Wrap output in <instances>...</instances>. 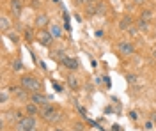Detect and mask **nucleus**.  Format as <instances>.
Wrapping results in <instances>:
<instances>
[{
    "label": "nucleus",
    "instance_id": "nucleus-1",
    "mask_svg": "<svg viewBox=\"0 0 156 131\" xmlns=\"http://www.w3.org/2000/svg\"><path fill=\"white\" fill-rule=\"evenodd\" d=\"M21 87L27 89V91H30V92H39L41 91V83L36 80L34 76H23V78H21Z\"/></svg>",
    "mask_w": 156,
    "mask_h": 131
},
{
    "label": "nucleus",
    "instance_id": "nucleus-2",
    "mask_svg": "<svg viewBox=\"0 0 156 131\" xmlns=\"http://www.w3.org/2000/svg\"><path fill=\"white\" fill-rule=\"evenodd\" d=\"M32 129H36V119H34L32 115L23 117V119L18 121V124H16V131H32Z\"/></svg>",
    "mask_w": 156,
    "mask_h": 131
},
{
    "label": "nucleus",
    "instance_id": "nucleus-3",
    "mask_svg": "<svg viewBox=\"0 0 156 131\" xmlns=\"http://www.w3.org/2000/svg\"><path fill=\"white\" fill-rule=\"evenodd\" d=\"M37 39H39V43H41L43 46H52V43H53L52 34H50V32H46V30L39 32V34H37Z\"/></svg>",
    "mask_w": 156,
    "mask_h": 131
},
{
    "label": "nucleus",
    "instance_id": "nucleus-4",
    "mask_svg": "<svg viewBox=\"0 0 156 131\" xmlns=\"http://www.w3.org/2000/svg\"><path fill=\"white\" fill-rule=\"evenodd\" d=\"M9 9L14 16H21V11H23V4L21 0H11L9 2Z\"/></svg>",
    "mask_w": 156,
    "mask_h": 131
},
{
    "label": "nucleus",
    "instance_id": "nucleus-5",
    "mask_svg": "<svg viewBox=\"0 0 156 131\" xmlns=\"http://www.w3.org/2000/svg\"><path fill=\"white\" fill-rule=\"evenodd\" d=\"M119 51H121L123 55H131V53L135 51V48H133V44H131V43L123 41V43H119Z\"/></svg>",
    "mask_w": 156,
    "mask_h": 131
},
{
    "label": "nucleus",
    "instance_id": "nucleus-6",
    "mask_svg": "<svg viewBox=\"0 0 156 131\" xmlns=\"http://www.w3.org/2000/svg\"><path fill=\"white\" fill-rule=\"evenodd\" d=\"M30 101L34 103V105H37V106H44V105L48 103V99H46L43 94H39V92H34L32 98H30Z\"/></svg>",
    "mask_w": 156,
    "mask_h": 131
},
{
    "label": "nucleus",
    "instance_id": "nucleus-7",
    "mask_svg": "<svg viewBox=\"0 0 156 131\" xmlns=\"http://www.w3.org/2000/svg\"><path fill=\"white\" fill-rule=\"evenodd\" d=\"M62 64L68 67V69H71V71L78 69V60H76V59H73V57H66V59L62 60Z\"/></svg>",
    "mask_w": 156,
    "mask_h": 131
},
{
    "label": "nucleus",
    "instance_id": "nucleus-8",
    "mask_svg": "<svg viewBox=\"0 0 156 131\" xmlns=\"http://www.w3.org/2000/svg\"><path fill=\"white\" fill-rule=\"evenodd\" d=\"M50 23V20H48V14H37V18H36V27H39V29H43V27H46Z\"/></svg>",
    "mask_w": 156,
    "mask_h": 131
},
{
    "label": "nucleus",
    "instance_id": "nucleus-9",
    "mask_svg": "<svg viewBox=\"0 0 156 131\" xmlns=\"http://www.w3.org/2000/svg\"><path fill=\"white\" fill-rule=\"evenodd\" d=\"M130 27H131V16L121 18V21H119V29H121V30H128Z\"/></svg>",
    "mask_w": 156,
    "mask_h": 131
},
{
    "label": "nucleus",
    "instance_id": "nucleus-10",
    "mask_svg": "<svg viewBox=\"0 0 156 131\" xmlns=\"http://www.w3.org/2000/svg\"><path fill=\"white\" fill-rule=\"evenodd\" d=\"M53 112H55V106H52V105H48V103H46L44 106H41V117L46 119V117H48L50 113H53Z\"/></svg>",
    "mask_w": 156,
    "mask_h": 131
},
{
    "label": "nucleus",
    "instance_id": "nucleus-11",
    "mask_svg": "<svg viewBox=\"0 0 156 131\" xmlns=\"http://www.w3.org/2000/svg\"><path fill=\"white\" fill-rule=\"evenodd\" d=\"M68 83H69V89H73V91H78V89H80V81L76 80L73 74L68 78Z\"/></svg>",
    "mask_w": 156,
    "mask_h": 131
},
{
    "label": "nucleus",
    "instance_id": "nucleus-12",
    "mask_svg": "<svg viewBox=\"0 0 156 131\" xmlns=\"http://www.w3.org/2000/svg\"><path fill=\"white\" fill-rule=\"evenodd\" d=\"M50 34H52V37H61L62 36V32H61V27L59 25H50Z\"/></svg>",
    "mask_w": 156,
    "mask_h": 131
},
{
    "label": "nucleus",
    "instance_id": "nucleus-13",
    "mask_svg": "<svg viewBox=\"0 0 156 131\" xmlns=\"http://www.w3.org/2000/svg\"><path fill=\"white\" fill-rule=\"evenodd\" d=\"M137 27H138V30H142V32H147L149 30V21H146V20H140L137 21Z\"/></svg>",
    "mask_w": 156,
    "mask_h": 131
},
{
    "label": "nucleus",
    "instance_id": "nucleus-14",
    "mask_svg": "<svg viewBox=\"0 0 156 131\" xmlns=\"http://www.w3.org/2000/svg\"><path fill=\"white\" fill-rule=\"evenodd\" d=\"M59 119H61V113H59V112L55 110L53 113H50V115H48V117H46L44 121H48V122H57Z\"/></svg>",
    "mask_w": 156,
    "mask_h": 131
},
{
    "label": "nucleus",
    "instance_id": "nucleus-15",
    "mask_svg": "<svg viewBox=\"0 0 156 131\" xmlns=\"http://www.w3.org/2000/svg\"><path fill=\"white\" fill-rule=\"evenodd\" d=\"M0 29H2V32H7V29H9V20L5 16L0 18Z\"/></svg>",
    "mask_w": 156,
    "mask_h": 131
},
{
    "label": "nucleus",
    "instance_id": "nucleus-16",
    "mask_svg": "<svg viewBox=\"0 0 156 131\" xmlns=\"http://www.w3.org/2000/svg\"><path fill=\"white\" fill-rule=\"evenodd\" d=\"M36 106H37V105H34V103H29V105H27V108H25V110H27V113H30V115L37 113V108H36Z\"/></svg>",
    "mask_w": 156,
    "mask_h": 131
},
{
    "label": "nucleus",
    "instance_id": "nucleus-17",
    "mask_svg": "<svg viewBox=\"0 0 156 131\" xmlns=\"http://www.w3.org/2000/svg\"><path fill=\"white\" fill-rule=\"evenodd\" d=\"M140 18H142V20H146V21H149L151 18H153V12H151L149 9L142 11V14H140Z\"/></svg>",
    "mask_w": 156,
    "mask_h": 131
},
{
    "label": "nucleus",
    "instance_id": "nucleus-18",
    "mask_svg": "<svg viewBox=\"0 0 156 131\" xmlns=\"http://www.w3.org/2000/svg\"><path fill=\"white\" fill-rule=\"evenodd\" d=\"M7 99H9L7 92H5V91H2V94H0V101H2V103H7Z\"/></svg>",
    "mask_w": 156,
    "mask_h": 131
},
{
    "label": "nucleus",
    "instance_id": "nucleus-19",
    "mask_svg": "<svg viewBox=\"0 0 156 131\" xmlns=\"http://www.w3.org/2000/svg\"><path fill=\"white\" fill-rule=\"evenodd\" d=\"M128 32H130V36H137L138 34V27H130Z\"/></svg>",
    "mask_w": 156,
    "mask_h": 131
},
{
    "label": "nucleus",
    "instance_id": "nucleus-20",
    "mask_svg": "<svg viewBox=\"0 0 156 131\" xmlns=\"http://www.w3.org/2000/svg\"><path fill=\"white\" fill-rule=\"evenodd\" d=\"M126 78H128V81H130V83H135V81H137V78L133 76V74H126Z\"/></svg>",
    "mask_w": 156,
    "mask_h": 131
},
{
    "label": "nucleus",
    "instance_id": "nucleus-21",
    "mask_svg": "<svg viewBox=\"0 0 156 131\" xmlns=\"http://www.w3.org/2000/svg\"><path fill=\"white\" fill-rule=\"evenodd\" d=\"M14 69H16V71H18V69H21V62H18V60L14 62Z\"/></svg>",
    "mask_w": 156,
    "mask_h": 131
},
{
    "label": "nucleus",
    "instance_id": "nucleus-22",
    "mask_svg": "<svg viewBox=\"0 0 156 131\" xmlns=\"http://www.w3.org/2000/svg\"><path fill=\"white\" fill-rule=\"evenodd\" d=\"M53 87H55V91H57V92L62 91V89H61V85H59V83H55V81H53Z\"/></svg>",
    "mask_w": 156,
    "mask_h": 131
},
{
    "label": "nucleus",
    "instance_id": "nucleus-23",
    "mask_svg": "<svg viewBox=\"0 0 156 131\" xmlns=\"http://www.w3.org/2000/svg\"><path fill=\"white\" fill-rule=\"evenodd\" d=\"M76 4H78V5H82V4L83 5H87V0H76Z\"/></svg>",
    "mask_w": 156,
    "mask_h": 131
},
{
    "label": "nucleus",
    "instance_id": "nucleus-24",
    "mask_svg": "<svg viewBox=\"0 0 156 131\" xmlns=\"http://www.w3.org/2000/svg\"><path fill=\"white\" fill-rule=\"evenodd\" d=\"M98 0H87V5H96Z\"/></svg>",
    "mask_w": 156,
    "mask_h": 131
},
{
    "label": "nucleus",
    "instance_id": "nucleus-25",
    "mask_svg": "<svg viewBox=\"0 0 156 131\" xmlns=\"http://www.w3.org/2000/svg\"><path fill=\"white\" fill-rule=\"evenodd\" d=\"M151 119H153V121L156 122V113H153V115H151Z\"/></svg>",
    "mask_w": 156,
    "mask_h": 131
},
{
    "label": "nucleus",
    "instance_id": "nucleus-26",
    "mask_svg": "<svg viewBox=\"0 0 156 131\" xmlns=\"http://www.w3.org/2000/svg\"><path fill=\"white\" fill-rule=\"evenodd\" d=\"M135 2H144V0H135Z\"/></svg>",
    "mask_w": 156,
    "mask_h": 131
},
{
    "label": "nucleus",
    "instance_id": "nucleus-27",
    "mask_svg": "<svg viewBox=\"0 0 156 131\" xmlns=\"http://www.w3.org/2000/svg\"><path fill=\"white\" fill-rule=\"evenodd\" d=\"M154 59H156V50H154Z\"/></svg>",
    "mask_w": 156,
    "mask_h": 131
},
{
    "label": "nucleus",
    "instance_id": "nucleus-28",
    "mask_svg": "<svg viewBox=\"0 0 156 131\" xmlns=\"http://www.w3.org/2000/svg\"><path fill=\"white\" fill-rule=\"evenodd\" d=\"M55 131H62V129H55Z\"/></svg>",
    "mask_w": 156,
    "mask_h": 131
}]
</instances>
